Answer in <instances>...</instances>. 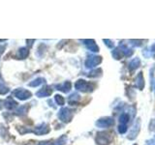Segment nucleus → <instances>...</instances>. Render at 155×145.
I'll use <instances>...</instances> for the list:
<instances>
[{
	"label": "nucleus",
	"mask_w": 155,
	"mask_h": 145,
	"mask_svg": "<svg viewBox=\"0 0 155 145\" xmlns=\"http://www.w3.org/2000/svg\"><path fill=\"white\" fill-rule=\"evenodd\" d=\"M103 42L105 43V45L108 47L109 48H114V44L113 43V41H111V40H109V39H104Z\"/></svg>",
	"instance_id": "nucleus-28"
},
{
	"label": "nucleus",
	"mask_w": 155,
	"mask_h": 145,
	"mask_svg": "<svg viewBox=\"0 0 155 145\" xmlns=\"http://www.w3.org/2000/svg\"><path fill=\"white\" fill-rule=\"evenodd\" d=\"M5 50H6V47L0 45V56H1L3 53L5 52Z\"/></svg>",
	"instance_id": "nucleus-30"
},
{
	"label": "nucleus",
	"mask_w": 155,
	"mask_h": 145,
	"mask_svg": "<svg viewBox=\"0 0 155 145\" xmlns=\"http://www.w3.org/2000/svg\"><path fill=\"white\" fill-rule=\"evenodd\" d=\"M135 86L137 87L138 89L143 90L144 88V79H143V72H140L137 75L135 79Z\"/></svg>",
	"instance_id": "nucleus-13"
},
{
	"label": "nucleus",
	"mask_w": 155,
	"mask_h": 145,
	"mask_svg": "<svg viewBox=\"0 0 155 145\" xmlns=\"http://www.w3.org/2000/svg\"><path fill=\"white\" fill-rule=\"evenodd\" d=\"M145 145H155V139H149L145 142Z\"/></svg>",
	"instance_id": "nucleus-29"
},
{
	"label": "nucleus",
	"mask_w": 155,
	"mask_h": 145,
	"mask_svg": "<svg viewBox=\"0 0 155 145\" xmlns=\"http://www.w3.org/2000/svg\"><path fill=\"white\" fill-rule=\"evenodd\" d=\"M117 130H118V133H119V134H125L126 132H127L128 127H127V125L119 124V125H118V127H117Z\"/></svg>",
	"instance_id": "nucleus-26"
},
{
	"label": "nucleus",
	"mask_w": 155,
	"mask_h": 145,
	"mask_svg": "<svg viewBox=\"0 0 155 145\" xmlns=\"http://www.w3.org/2000/svg\"><path fill=\"white\" fill-rule=\"evenodd\" d=\"M28 110H29V105H23L19 106V108H18L16 109V111H15V113H16V115H18V116H24L27 114Z\"/></svg>",
	"instance_id": "nucleus-16"
},
{
	"label": "nucleus",
	"mask_w": 155,
	"mask_h": 145,
	"mask_svg": "<svg viewBox=\"0 0 155 145\" xmlns=\"http://www.w3.org/2000/svg\"><path fill=\"white\" fill-rule=\"evenodd\" d=\"M134 145H138V144H134Z\"/></svg>",
	"instance_id": "nucleus-38"
},
{
	"label": "nucleus",
	"mask_w": 155,
	"mask_h": 145,
	"mask_svg": "<svg viewBox=\"0 0 155 145\" xmlns=\"http://www.w3.org/2000/svg\"><path fill=\"white\" fill-rule=\"evenodd\" d=\"M35 42V40H26V43H27V46L29 45V47H31L32 45H33V43Z\"/></svg>",
	"instance_id": "nucleus-32"
},
{
	"label": "nucleus",
	"mask_w": 155,
	"mask_h": 145,
	"mask_svg": "<svg viewBox=\"0 0 155 145\" xmlns=\"http://www.w3.org/2000/svg\"><path fill=\"white\" fill-rule=\"evenodd\" d=\"M4 108V101L0 99V110H2Z\"/></svg>",
	"instance_id": "nucleus-33"
},
{
	"label": "nucleus",
	"mask_w": 155,
	"mask_h": 145,
	"mask_svg": "<svg viewBox=\"0 0 155 145\" xmlns=\"http://www.w3.org/2000/svg\"><path fill=\"white\" fill-rule=\"evenodd\" d=\"M10 92V88L5 84H0V95H6Z\"/></svg>",
	"instance_id": "nucleus-25"
},
{
	"label": "nucleus",
	"mask_w": 155,
	"mask_h": 145,
	"mask_svg": "<svg viewBox=\"0 0 155 145\" xmlns=\"http://www.w3.org/2000/svg\"><path fill=\"white\" fill-rule=\"evenodd\" d=\"M54 101H55V103H56L58 105H60V106H62V105H65V99L63 98V96H61V95H59V94H57V95L54 96Z\"/></svg>",
	"instance_id": "nucleus-23"
},
{
	"label": "nucleus",
	"mask_w": 155,
	"mask_h": 145,
	"mask_svg": "<svg viewBox=\"0 0 155 145\" xmlns=\"http://www.w3.org/2000/svg\"><path fill=\"white\" fill-rule=\"evenodd\" d=\"M13 96L19 101H27L32 97V93L24 88H17L13 91Z\"/></svg>",
	"instance_id": "nucleus-4"
},
{
	"label": "nucleus",
	"mask_w": 155,
	"mask_h": 145,
	"mask_svg": "<svg viewBox=\"0 0 155 145\" xmlns=\"http://www.w3.org/2000/svg\"><path fill=\"white\" fill-rule=\"evenodd\" d=\"M68 137L66 134H62L59 138H57L51 145H65L67 143Z\"/></svg>",
	"instance_id": "nucleus-20"
},
{
	"label": "nucleus",
	"mask_w": 155,
	"mask_h": 145,
	"mask_svg": "<svg viewBox=\"0 0 155 145\" xmlns=\"http://www.w3.org/2000/svg\"><path fill=\"white\" fill-rule=\"evenodd\" d=\"M5 41H7V40H5V39H1V40H0V42H5Z\"/></svg>",
	"instance_id": "nucleus-35"
},
{
	"label": "nucleus",
	"mask_w": 155,
	"mask_h": 145,
	"mask_svg": "<svg viewBox=\"0 0 155 145\" xmlns=\"http://www.w3.org/2000/svg\"><path fill=\"white\" fill-rule=\"evenodd\" d=\"M140 66V60L139 59V58H137V57L134 58V59H132L129 62V70L131 72L137 70Z\"/></svg>",
	"instance_id": "nucleus-18"
},
{
	"label": "nucleus",
	"mask_w": 155,
	"mask_h": 145,
	"mask_svg": "<svg viewBox=\"0 0 155 145\" xmlns=\"http://www.w3.org/2000/svg\"><path fill=\"white\" fill-rule=\"evenodd\" d=\"M119 50H121V52H122L123 56H126V57H129L133 54V50L132 48H130L127 45H124L123 43H120L119 44Z\"/></svg>",
	"instance_id": "nucleus-14"
},
{
	"label": "nucleus",
	"mask_w": 155,
	"mask_h": 145,
	"mask_svg": "<svg viewBox=\"0 0 155 145\" xmlns=\"http://www.w3.org/2000/svg\"><path fill=\"white\" fill-rule=\"evenodd\" d=\"M4 108L7 110H13L18 108V103L14 100L13 97H7V99L4 101Z\"/></svg>",
	"instance_id": "nucleus-11"
},
{
	"label": "nucleus",
	"mask_w": 155,
	"mask_h": 145,
	"mask_svg": "<svg viewBox=\"0 0 155 145\" xmlns=\"http://www.w3.org/2000/svg\"><path fill=\"white\" fill-rule=\"evenodd\" d=\"M45 81H46V79H44V77H37V79H33L32 81L29 82L28 86H30V87H38V86H40L41 84L45 83Z\"/></svg>",
	"instance_id": "nucleus-19"
},
{
	"label": "nucleus",
	"mask_w": 155,
	"mask_h": 145,
	"mask_svg": "<svg viewBox=\"0 0 155 145\" xmlns=\"http://www.w3.org/2000/svg\"><path fill=\"white\" fill-rule=\"evenodd\" d=\"M29 55V48L28 47H21L18 50V53H17V58L21 60H24L26 59Z\"/></svg>",
	"instance_id": "nucleus-15"
},
{
	"label": "nucleus",
	"mask_w": 155,
	"mask_h": 145,
	"mask_svg": "<svg viewBox=\"0 0 155 145\" xmlns=\"http://www.w3.org/2000/svg\"><path fill=\"white\" fill-rule=\"evenodd\" d=\"M130 45H132L134 47H140L143 45V40H129Z\"/></svg>",
	"instance_id": "nucleus-27"
},
{
	"label": "nucleus",
	"mask_w": 155,
	"mask_h": 145,
	"mask_svg": "<svg viewBox=\"0 0 155 145\" xmlns=\"http://www.w3.org/2000/svg\"><path fill=\"white\" fill-rule=\"evenodd\" d=\"M75 89L80 92H84V93H90V92L94 91L95 84H93L92 82L80 79L75 82Z\"/></svg>",
	"instance_id": "nucleus-1"
},
{
	"label": "nucleus",
	"mask_w": 155,
	"mask_h": 145,
	"mask_svg": "<svg viewBox=\"0 0 155 145\" xmlns=\"http://www.w3.org/2000/svg\"><path fill=\"white\" fill-rule=\"evenodd\" d=\"M149 50H150V52H151V53H154V52H155V45H153Z\"/></svg>",
	"instance_id": "nucleus-34"
},
{
	"label": "nucleus",
	"mask_w": 155,
	"mask_h": 145,
	"mask_svg": "<svg viewBox=\"0 0 155 145\" xmlns=\"http://www.w3.org/2000/svg\"><path fill=\"white\" fill-rule=\"evenodd\" d=\"M81 100V96L78 94V93H73L69 96L68 98V103H69L71 105H75L80 102Z\"/></svg>",
	"instance_id": "nucleus-17"
},
{
	"label": "nucleus",
	"mask_w": 155,
	"mask_h": 145,
	"mask_svg": "<svg viewBox=\"0 0 155 145\" xmlns=\"http://www.w3.org/2000/svg\"><path fill=\"white\" fill-rule=\"evenodd\" d=\"M55 88L57 90L63 92V93H68V92H70V90L72 88V83H71V81L67 80V81H64L61 84H56Z\"/></svg>",
	"instance_id": "nucleus-12"
},
{
	"label": "nucleus",
	"mask_w": 155,
	"mask_h": 145,
	"mask_svg": "<svg viewBox=\"0 0 155 145\" xmlns=\"http://www.w3.org/2000/svg\"><path fill=\"white\" fill-rule=\"evenodd\" d=\"M130 120V115L126 112H123L119 116V124H123V125H127V123Z\"/></svg>",
	"instance_id": "nucleus-22"
},
{
	"label": "nucleus",
	"mask_w": 155,
	"mask_h": 145,
	"mask_svg": "<svg viewBox=\"0 0 155 145\" xmlns=\"http://www.w3.org/2000/svg\"><path fill=\"white\" fill-rule=\"evenodd\" d=\"M95 125L98 128H103V129L110 128L111 126L114 125V119L111 117H109V116H107V117H102L96 121Z\"/></svg>",
	"instance_id": "nucleus-7"
},
{
	"label": "nucleus",
	"mask_w": 155,
	"mask_h": 145,
	"mask_svg": "<svg viewBox=\"0 0 155 145\" xmlns=\"http://www.w3.org/2000/svg\"><path fill=\"white\" fill-rule=\"evenodd\" d=\"M113 140V135L108 132H99L97 133L95 141L98 145H109Z\"/></svg>",
	"instance_id": "nucleus-3"
},
{
	"label": "nucleus",
	"mask_w": 155,
	"mask_h": 145,
	"mask_svg": "<svg viewBox=\"0 0 155 145\" xmlns=\"http://www.w3.org/2000/svg\"><path fill=\"white\" fill-rule=\"evenodd\" d=\"M1 79H2V76H1V72H0V81H1Z\"/></svg>",
	"instance_id": "nucleus-36"
},
{
	"label": "nucleus",
	"mask_w": 155,
	"mask_h": 145,
	"mask_svg": "<svg viewBox=\"0 0 155 145\" xmlns=\"http://www.w3.org/2000/svg\"><path fill=\"white\" fill-rule=\"evenodd\" d=\"M58 118L63 123H70L74 117V110L69 108H62L57 114Z\"/></svg>",
	"instance_id": "nucleus-2"
},
{
	"label": "nucleus",
	"mask_w": 155,
	"mask_h": 145,
	"mask_svg": "<svg viewBox=\"0 0 155 145\" xmlns=\"http://www.w3.org/2000/svg\"><path fill=\"white\" fill-rule=\"evenodd\" d=\"M102 60H103L102 56L89 55V56H87L86 60L84 62V66H85V68H87V69H93V68H95L96 66L101 64Z\"/></svg>",
	"instance_id": "nucleus-5"
},
{
	"label": "nucleus",
	"mask_w": 155,
	"mask_h": 145,
	"mask_svg": "<svg viewBox=\"0 0 155 145\" xmlns=\"http://www.w3.org/2000/svg\"><path fill=\"white\" fill-rule=\"evenodd\" d=\"M53 92V89L50 85H45L44 87L36 92V97L38 98H46V97H50Z\"/></svg>",
	"instance_id": "nucleus-9"
},
{
	"label": "nucleus",
	"mask_w": 155,
	"mask_h": 145,
	"mask_svg": "<svg viewBox=\"0 0 155 145\" xmlns=\"http://www.w3.org/2000/svg\"><path fill=\"white\" fill-rule=\"evenodd\" d=\"M81 41L82 42V44H84L88 50H90L92 52L99 51V47L94 40H92V39H84V40H81Z\"/></svg>",
	"instance_id": "nucleus-8"
},
{
	"label": "nucleus",
	"mask_w": 155,
	"mask_h": 145,
	"mask_svg": "<svg viewBox=\"0 0 155 145\" xmlns=\"http://www.w3.org/2000/svg\"><path fill=\"white\" fill-rule=\"evenodd\" d=\"M111 55H113V57L115 60H120L121 58L123 57V54H122V52H121V50H119V47L114 48V50L111 51Z\"/></svg>",
	"instance_id": "nucleus-21"
},
{
	"label": "nucleus",
	"mask_w": 155,
	"mask_h": 145,
	"mask_svg": "<svg viewBox=\"0 0 155 145\" xmlns=\"http://www.w3.org/2000/svg\"><path fill=\"white\" fill-rule=\"evenodd\" d=\"M102 75V70L101 69H96L94 71H91L88 75H87V76L89 77H98Z\"/></svg>",
	"instance_id": "nucleus-24"
},
{
	"label": "nucleus",
	"mask_w": 155,
	"mask_h": 145,
	"mask_svg": "<svg viewBox=\"0 0 155 145\" xmlns=\"http://www.w3.org/2000/svg\"><path fill=\"white\" fill-rule=\"evenodd\" d=\"M51 141L50 140H45V141H41V142H39L38 145H50Z\"/></svg>",
	"instance_id": "nucleus-31"
},
{
	"label": "nucleus",
	"mask_w": 155,
	"mask_h": 145,
	"mask_svg": "<svg viewBox=\"0 0 155 145\" xmlns=\"http://www.w3.org/2000/svg\"><path fill=\"white\" fill-rule=\"evenodd\" d=\"M50 132H51V127L47 123H41L40 125L36 126L33 130H30V133H33L34 134L39 135V137L44 134H48Z\"/></svg>",
	"instance_id": "nucleus-6"
},
{
	"label": "nucleus",
	"mask_w": 155,
	"mask_h": 145,
	"mask_svg": "<svg viewBox=\"0 0 155 145\" xmlns=\"http://www.w3.org/2000/svg\"><path fill=\"white\" fill-rule=\"evenodd\" d=\"M140 119H137L136 122L133 125V128L131 130V132L128 135V139L130 140H134L136 137H138V134L140 133Z\"/></svg>",
	"instance_id": "nucleus-10"
},
{
	"label": "nucleus",
	"mask_w": 155,
	"mask_h": 145,
	"mask_svg": "<svg viewBox=\"0 0 155 145\" xmlns=\"http://www.w3.org/2000/svg\"><path fill=\"white\" fill-rule=\"evenodd\" d=\"M154 92H155V85H154Z\"/></svg>",
	"instance_id": "nucleus-37"
}]
</instances>
